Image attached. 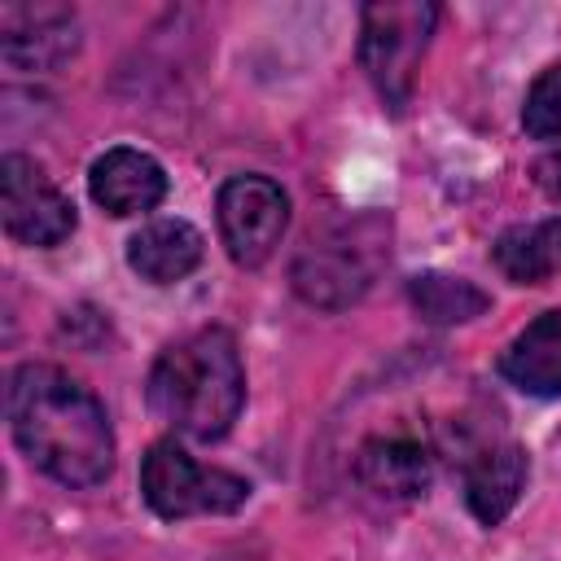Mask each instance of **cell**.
I'll return each mask as SVG.
<instances>
[{"label":"cell","instance_id":"5","mask_svg":"<svg viewBox=\"0 0 561 561\" xmlns=\"http://www.w3.org/2000/svg\"><path fill=\"white\" fill-rule=\"evenodd\" d=\"M140 491H145V504L167 522L197 517V513H237L250 500L245 478H237L228 469L197 465L175 438H158L145 451Z\"/></svg>","mask_w":561,"mask_h":561},{"label":"cell","instance_id":"15","mask_svg":"<svg viewBox=\"0 0 561 561\" xmlns=\"http://www.w3.org/2000/svg\"><path fill=\"white\" fill-rule=\"evenodd\" d=\"M75 48V31L66 18L53 22H35V31H4V61L18 70H39V66H57L66 53Z\"/></svg>","mask_w":561,"mask_h":561},{"label":"cell","instance_id":"1","mask_svg":"<svg viewBox=\"0 0 561 561\" xmlns=\"http://www.w3.org/2000/svg\"><path fill=\"white\" fill-rule=\"evenodd\" d=\"M9 430L26 460L66 486H96L114 469L105 403L57 364H18L4 390Z\"/></svg>","mask_w":561,"mask_h":561},{"label":"cell","instance_id":"10","mask_svg":"<svg viewBox=\"0 0 561 561\" xmlns=\"http://www.w3.org/2000/svg\"><path fill=\"white\" fill-rule=\"evenodd\" d=\"M88 188L92 202L105 206L110 215H145L167 197V175L149 153L118 145L92 162Z\"/></svg>","mask_w":561,"mask_h":561},{"label":"cell","instance_id":"2","mask_svg":"<svg viewBox=\"0 0 561 561\" xmlns=\"http://www.w3.org/2000/svg\"><path fill=\"white\" fill-rule=\"evenodd\" d=\"M149 408L175 434L215 443L232 430L245 403V368L237 337L219 324L197 329L167 346L149 368Z\"/></svg>","mask_w":561,"mask_h":561},{"label":"cell","instance_id":"17","mask_svg":"<svg viewBox=\"0 0 561 561\" xmlns=\"http://www.w3.org/2000/svg\"><path fill=\"white\" fill-rule=\"evenodd\" d=\"M535 184H539L548 197L561 202V153H548V158L535 162Z\"/></svg>","mask_w":561,"mask_h":561},{"label":"cell","instance_id":"16","mask_svg":"<svg viewBox=\"0 0 561 561\" xmlns=\"http://www.w3.org/2000/svg\"><path fill=\"white\" fill-rule=\"evenodd\" d=\"M522 127L535 140H561V61L530 83L522 105Z\"/></svg>","mask_w":561,"mask_h":561},{"label":"cell","instance_id":"4","mask_svg":"<svg viewBox=\"0 0 561 561\" xmlns=\"http://www.w3.org/2000/svg\"><path fill=\"white\" fill-rule=\"evenodd\" d=\"M438 9L430 0H373L359 13V66L390 114H403L430 48Z\"/></svg>","mask_w":561,"mask_h":561},{"label":"cell","instance_id":"13","mask_svg":"<svg viewBox=\"0 0 561 561\" xmlns=\"http://www.w3.org/2000/svg\"><path fill=\"white\" fill-rule=\"evenodd\" d=\"M495 267L513 285H543L561 272V215L535 219V224H513L500 232L491 245Z\"/></svg>","mask_w":561,"mask_h":561},{"label":"cell","instance_id":"11","mask_svg":"<svg viewBox=\"0 0 561 561\" xmlns=\"http://www.w3.org/2000/svg\"><path fill=\"white\" fill-rule=\"evenodd\" d=\"M504 381L535 399H561V307L530 320L500 355Z\"/></svg>","mask_w":561,"mask_h":561},{"label":"cell","instance_id":"12","mask_svg":"<svg viewBox=\"0 0 561 561\" xmlns=\"http://www.w3.org/2000/svg\"><path fill=\"white\" fill-rule=\"evenodd\" d=\"M202 232L188 219H149L131 241H127V263L136 276L153 285H175L202 263Z\"/></svg>","mask_w":561,"mask_h":561},{"label":"cell","instance_id":"8","mask_svg":"<svg viewBox=\"0 0 561 561\" xmlns=\"http://www.w3.org/2000/svg\"><path fill=\"white\" fill-rule=\"evenodd\" d=\"M355 478L386 500H416L425 495L430 478H434V456L430 447L408 434V430H390V434H373L359 443L355 451Z\"/></svg>","mask_w":561,"mask_h":561},{"label":"cell","instance_id":"6","mask_svg":"<svg viewBox=\"0 0 561 561\" xmlns=\"http://www.w3.org/2000/svg\"><path fill=\"white\" fill-rule=\"evenodd\" d=\"M0 219L22 245H61L75 232L70 197L26 153H4L0 162Z\"/></svg>","mask_w":561,"mask_h":561},{"label":"cell","instance_id":"9","mask_svg":"<svg viewBox=\"0 0 561 561\" xmlns=\"http://www.w3.org/2000/svg\"><path fill=\"white\" fill-rule=\"evenodd\" d=\"M530 460L517 443H486L465 460V504L482 526H500L526 491Z\"/></svg>","mask_w":561,"mask_h":561},{"label":"cell","instance_id":"3","mask_svg":"<svg viewBox=\"0 0 561 561\" xmlns=\"http://www.w3.org/2000/svg\"><path fill=\"white\" fill-rule=\"evenodd\" d=\"M390 254V224L359 215L311 237L294 259V289L316 307H351Z\"/></svg>","mask_w":561,"mask_h":561},{"label":"cell","instance_id":"14","mask_svg":"<svg viewBox=\"0 0 561 561\" xmlns=\"http://www.w3.org/2000/svg\"><path fill=\"white\" fill-rule=\"evenodd\" d=\"M408 298L416 307L421 320L430 324H465L473 316H482L491 307V294L478 289L465 276H447V272H421L408 280Z\"/></svg>","mask_w":561,"mask_h":561},{"label":"cell","instance_id":"7","mask_svg":"<svg viewBox=\"0 0 561 561\" xmlns=\"http://www.w3.org/2000/svg\"><path fill=\"white\" fill-rule=\"evenodd\" d=\"M289 228V197L267 175H232L219 188V232L241 267H259L272 259Z\"/></svg>","mask_w":561,"mask_h":561}]
</instances>
